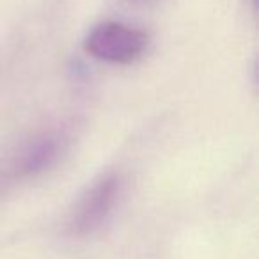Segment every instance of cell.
Listing matches in <instances>:
<instances>
[{
    "mask_svg": "<svg viewBox=\"0 0 259 259\" xmlns=\"http://www.w3.org/2000/svg\"><path fill=\"white\" fill-rule=\"evenodd\" d=\"M149 45L146 30L119 22L96 25L85 37V52L91 57L112 64H132L142 57Z\"/></svg>",
    "mask_w": 259,
    "mask_h": 259,
    "instance_id": "obj_1",
    "label": "cell"
},
{
    "mask_svg": "<svg viewBox=\"0 0 259 259\" xmlns=\"http://www.w3.org/2000/svg\"><path fill=\"white\" fill-rule=\"evenodd\" d=\"M122 190L121 176L108 172L87 188L73 209L68 231L73 236H87L103 226L112 215Z\"/></svg>",
    "mask_w": 259,
    "mask_h": 259,
    "instance_id": "obj_2",
    "label": "cell"
},
{
    "mask_svg": "<svg viewBox=\"0 0 259 259\" xmlns=\"http://www.w3.org/2000/svg\"><path fill=\"white\" fill-rule=\"evenodd\" d=\"M66 137L59 132H43L27 142L16 158V172L20 176H36L50 169L64 151Z\"/></svg>",
    "mask_w": 259,
    "mask_h": 259,
    "instance_id": "obj_3",
    "label": "cell"
}]
</instances>
